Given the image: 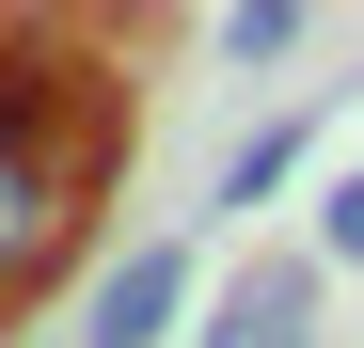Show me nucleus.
Segmentation results:
<instances>
[{"instance_id": "1", "label": "nucleus", "mask_w": 364, "mask_h": 348, "mask_svg": "<svg viewBox=\"0 0 364 348\" xmlns=\"http://www.w3.org/2000/svg\"><path fill=\"white\" fill-rule=\"evenodd\" d=\"M95 174H111L95 143H64V127H16V111H0V301H32V285L80 254Z\"/></svg>"}, {"instance_id": "2", "label": "nucleus", "mask_w": 364, "mask_h": 348, "mask_svg": "<svg viewBox=\"0 0 364 348\" xmlns=\"http://www.w3.org/2000/svg\"><path fill=\"white\" fill-rule=\"evenodd\" d=\"M317 269H333V254H269V269H237V301L206 317V348H317Z\"/></svg>"}, {"instance_id": "3", "label": "nucleus", "mask_w": 364, "mask_h": 348, "mask_svg": "<svg viewBox=\"0 0 364 348\" xmlns=\"http://www.w3.org/2000/svg\"><path fill=\"white\" fill-rule=\"evenodd\" d=\"M174 301H191V254H174V238H143L127 269L95 285V332H80V348H174Z\"/></svg>"}, {"instance_id": "4", "label": "nucleus", "mask_w": 364, "mask_h": 348, "mask_svg": "<svg viewBox=\"0 0 364 348\" xmlns=\"http://www.w3.org/2000/svg\"><path fill=\"white\" fill-rule=\"evenodd\" d=\"M285 174H301V127H254V143H237V158H222V206H269V190H285Z\"/></svg>"}, {"instance_id": "5", "label": "nucleus", "mask_w": 364, "mask_h": 348, "mask_svg": "<svg viewBox=\"0 0 364 348\" xmlns=\"http://www.w3.org/2000/svg\"><path fill=\"white\" fill-rule=\"evenodd\" d=\"M222 48H237V64H285V48H301V0H222Z\"/></svg>"}, {"instance_id": "6", "label": "nucleus", "mask_w": 364, "mask_h": 348, "mask_svg": "<svg viewBox=\"0 0 364 348\" xmlns=\"http://www.w3.org/2000/svg\"><path fill=\"white\" fill-rule=\"evenodd\" d=\"M317 254H333V269H364V174H333V206H317Z\"/></svg>"}, {"instance_id": "7", "label": "nucleus", "mask_w": 364, "mask_h": 348, "mask_svg": "<svg viewBox=\"0 0 364 348\" xmlns=\"http://www.w3.org/2000/svg\"><path fill=\"white\" fill-rule=\"evenodd\" d=\"M0 16H16V0H0Z\"/></svg>"}]
</instances>
